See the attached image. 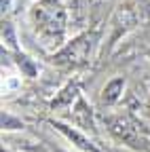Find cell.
<instances>
[{"mask_svg": "<svg viewBox=\"0 0 150 152\" xmlns=\"http://www.w3.org/2000/svg\"><path fill=\"white\" fill-rule=\"evenodd\" d=\"M53 127L55 129H57L59 133H64V135L70 140V142H74V144H76L80 150H85V152H102L100 148H95V146H93L85 135H83V133H78V131H74V129H70L68 125H64V123H53Z\"/></svg>", "mask_w": 150, "mask_h": 152, "instance_id": "cell-4", "label": "cell"}, {"mask_svg": "<svg viewBox=\"0 0 150 152\" xmlns=\"http://www.w3.org/2000/svg\"><path fill=\"white\" fill-rule=\"evenodd\" d=\"M123 85H125L123 78H114L112 83H108L106 89H104V93H102V102L104 104H114L119 99V95L123 93Z\"/></svg>", "mask_w": 150, "mask_h": 152, "instance_id": "cell-5", "label": "cell"}, {"mask_svg": "<svg viewBox=\"0 0 150 152\" xmlns=\"http://www.w3.org/2000/svg\"><path fill=\"white\" fill-rule=\"evenodd\" d=\"M91 40H93V36H89V34L76 38L72 45L64 47L57 55H55V61L59 66H78V64H83L87 59L89 51H91V45H93Z\"/></svg>", "mask_w": 150, "mask_h": 152, "instance_id": "cell-2", "label": "cell"}, {"mask_svg": "<svg viewBox=\"0 0 150 152\" xmlns=\"http://www.w3.org/2000/svg\"><path fill=\"white\" fill-rule=\"evenodd\" d=\"M57 152H61V150H57Z\"/></svg>", "mask_w": 150, "mask_h": 152, "instance_id": "cell-6", "label": "cell"}, {"mask_svg": "<svg viewBox=\"0 0 150 152\" xmlns=\"http://www.w3.org/2000/svg\"><path fill=\"white\" fill-rule=\"evenodd\" d=\"M106 125H108V129L114 133L123 144H129L131 148H138L140 146V133H138L133 121H131L129 116H125V114L108 116L106 118Z\"/></svg>", "mask_w": 150, "mask_h": 152, "instance_id": "cell-3", "label": "cell"}, {"mask_svg": "<svg viewBox=\"0 0 150 152\" xmlns=\"http://www.w3.org/2000/svg\"><path fill=\"white\" fill-rule=\"evenodd\" d=\"M32 23L47 42L57 45L66 28V13L57 0H40L32 9Z\"/></svg>", "mask_w": 150, "mask_h": 152, "instance_id": "cell-1", "label": "cell"}]
</instances>
